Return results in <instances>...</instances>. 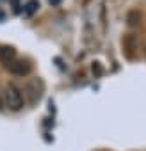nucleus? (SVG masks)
Wrapping results in <instances>:
<instances>
[{"mask_svg":"<svg viewBox=\"0 0 146 151\" xmlns=\"http://www.w3.org/2000/svg\"><path fill=\"white\" fill-rule=\"evenodd\" d=\"M13 75H18V77H23V75H29L30 73V64L23 59H14L13 62H9L6 66Z\"/></svg>","mask_w":146,"mask_h":151,"instance_id":"obj_2","label":"nucleus"},{"mask_svg":"<svg viewBox=\"0 0 146 151\" xmlns=\"http://www.w3.org/2000/svg\"><path fill=\"white\" fill-rule=\"evenodd\" d=\"M16 59V50L13 46H0V60H2L6 66L9 62H13Z\"/></svg>","mask_w":146,"mask_h":151,"instance_id":"obj_3","label":"nucleus"},{"mask_svg":"<svg viewBox=\"0 0 146 151\" xmlns=\"http://www.w3.org/2000/svg\"><path fill=\"white\" fill-rule=\"evenodd\" d=\"M4 107H6V105H4V94H2V93H0V110H2Z\"/></svg>","mask_w":146,"mask_h":151,"instance_id":"obj_4","label":"nucleus"},{"mask_svg":"<svg viewBox=\"0 0 146 151\" xmlns=\"http://www.w3.org/2000/svg\"><path fill=\"white\" fill-rule=\"evenodd\" d=\"M2 94H4V105H6L9 110L18 112V110L23 109V105H25V98H23L22 89H20L16 84H7Z\"/></svg>","mask_w":146,"mask_h":151,"instance_id":"obj_1","label":"nucleus"}]
</instances>
